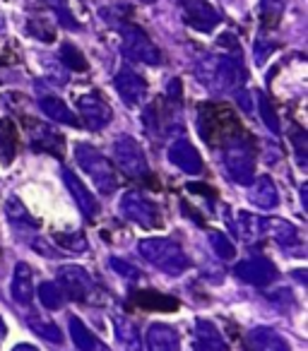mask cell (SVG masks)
Returning <instances> with one entry per match:
<instances>
[{"instance_id":"cell-1","label":"cell","mask_w":308,"mask_h":351,"mask_svg":"<svg viewBox=\"0 0 308 351\" xmlns=\"http://www.w3.org/2000/svg\"><path fill=\"white\" fill-rule=\"evenodd\" d=\"M196 75L215 94L236 92L244 84V70L239 60H231L229 56H207L198 63Z\"/></svg>"},{"instance_id":"cell-2","label":"cell","mask_w":308,"mask_h":351,"mask_svg":"<svg viewBox=\"0 0 308 351\" xmlns=\"http://www.w3.org/2000/svg\"><path fill=\"white\" fill-rule=\"evenodd\" d=\"M137 250H140V255L152 267L162 269L164 274H171V277H178V274H183L191 267L188 255L171 239H159V236L157 239H142Z\"/></svg>"},{"instance_id":"cell-3","label":"cell","mask_w":308,"mask_h":351,"mask_svg":"<svg viewBox=\"0 0 308 351\" xmlns=\"http://www.w3.org/2000/svg\"><path fill=\"white\" fill-rule=\"evenodd\" d=\"M222 164L239 186H250L255 178V154L244 135H234L222 147Z\"/></svg>"},{"instance_id":"cell-4","label":"cell","mask_w":308,"mask_h":351,"mask_svg":"<svg viewBox=\"0 0 308 351\" xmlns=\"http://www.w3.org/2000/svg\"><path fill=\"white\" fill-rule=\"evenodd\" d=\"M75 159H78L80 169L89 176L97 186V191L102 195H113L118 188V176L113 164L102 154L99 149H94L92 145H75Z\"/></svg>"},{"instance_id":"cell-5","label":"cell","mask_w":308,"mask_h":351,"mask_svg":"<svg viewBox=\"0 0 308 351\" xmlns=\"http://www.w3.org/2000/svg\"><path fill=\"white\" fill-rule=\"evenodd\" d=\"M198 128H200V135L205 137L207 145H217V142H226L229 137H234L231 130H236V118L229 108L207 104L200 108Z\"/></svg>"},{"instance_id":"cell-6","label":"cell","mask_w":308,"mask_h":351,"mask_svg":"<svg viewBox=\"0 0 308 351\" xmlns=\"http://www.w3.org/2000/svg\"><path fill=\"white\" fill-rule=\"evenodd\" d=\"M121 41H123V53L130 60L145 65H159L162 63V53L152 39L145 34V29H140L137 25H121Z\"/></svg>"},{"instance_id":"cell-7","label":"cell","mask_w":308,"mask_h":351,"mask_svg":"<svg viewBox=\"0 0 308 351\" xmlns=\"http://www.w3.org/2000/svg\"><path fill=\"white\" fill-rule=\"evenodd\" d=\"M113 156L116 164L126 171L130 178H147L150 176V164H147L145 149L140 147V142L130 135H121L113 142Z\"/></svg>"},{"instance_id":"cell-8","label":"cell","mask_w":308,"mask_h":351,"mask_svg":"<svg viewBox=\"0 0 308 351\" xmlns=\"http://www.w3.org/2000/svg\"><path fill=\"white\" fill-rule=\"evenodd\" d=\"M121 215L128 221H135L142 229H159L162 226V215H159V207L152 200H147L142 193H126L121 200Z\"/></svg>"},{"instance_id":"cell-9","label":"cell","mask_w":308,"mask_h":351,"mask_svg":"<svg viewBox=\"0 0 308 351\" xmlns=\"http://www.w3.org/2000/svg\"><path fill=\"white\" fill-rule=\"evenodd\" d=\"M56 287L60 289V293H65V296L73 298V301H89V298L97 293L89 272L84 267H78V265H63V267L58 269V282H56Z\"/></svg>"},{"instance_id":"cell-10","label":"cell","mask_w":308,"mask_h":351,"mask_svg":"<svg viewBox=\"0 0 308 351\" xmlns=\"http://www.w3.org/2000/svg\"><path fill=\"white\" fill-rule=\"evenodd\" d=\"M181 8L186 25L202 32V34H210L222 22V15L217 12V8L212 3H207V0H181Z\"/></svg>"},{"instance_id":"cell-11","label":"cell","mask_w":308,"mask_h":351,"mask_svg":"<svg viewBox=\"0 0 308 351\" xmlns=\"http://www.w3.org/2000/svg\"><path fill=\"white\" fill-rule=\"evenodd\" d=\"M78 113L89 130H104L113 118L111 106L99 94H82L78 99Z\"/></svg>"},{"instance_id":"cell-12","label":"cell","mask_w":308,"mask_h":351,"mask_svg":"<svg viewBox=\"0 0 308 351\" xmlns=\"http://www.w3.org/2000/svg\"><path fill=\"white\" fill-rule=\"evenodd\" d=\"M234 274L246 284H253V287H268L277 279V269L274 265L270 263L268 258H248V260H241L239 265L234 267Z\"/></svg>"},{"instance_id":"cell-13","label":"cell","mask_w":308,"mask_h":351,"mask_svg":"<svg viewBox=\"0 0 308 351\" xmlns=\"http://www.w3.org/2000/svg\"><path fill=\"white\" fill-rule=\"evenodd\" d=\"M113 87H116L118 97L126 106H140L142 99L147 97V82L142 80V75H137L132 68H121L113 80Z\"/></svg>"},{"instance_id":"cell-14","label":"cell","mask_w":308,"mask_h":351,"mask_svg":"<svg viewBox=\"0 0 308 351\" xmlns=\"http://www.w3.org/2000/svg\"><path fill=\"white\" fill-rule=\"evenodd\" d=\"M260 234H268L272 241H277L282 248L301 250V234L294 224L277 217H268V219H260Z\"/></svg>"},{"instance_id":"cell-15","label":"cell","mask_w":308,"mask_h":351,"mask_svg":"<svg viewBox=\"0 0 308 351\" xmlns=\"http://www.w3.org/2000/svg\"><path fill=\"white\" fill-rule=\"evenodd\" d=\"M63 181H65V186H68V191L73 193L75 202H78V207L82 210V215L87 217V219H97L99 205H97V197L92 195V191H89L70 169H63Z\"/></svg>"},{"instance_id":"cell-16","label":"cell","mask_w":308,"mask_h":351,"mask_svg":"<svg viewBox=\"0 0 308 351\" xmlns=\"http://www.w3.org/2000/svg\"><path fill=\"white\" fill-rule=\"evenodd\" d=\"M169 161L191 176H198L202 171L200 154H198V149L188 140H176L169 147Z\"/></svg>"},{"instance_id":"cell-17","label":"cell","mask_w":308,"mask_h":351,"mask_svg":"<svg viewBox=\"0 0 308 351\" xmlns=\"http://www.w3.org/2000/svg\"><path fill=\"white\" fill-rule=\"evenodd\" d=\"M12 301L20 303V306H32L34 301V274H32V267L27 263H17L15 272H12Z\"/></svg>"},{"instance_id":"cell-18","label":"cell","mask_w":308,"mask_h":351,"mask_svg":"<svg viewBox=\"0 0 308 351\" xmlns=\"http://www.w3.org/2000/svg\"><path fill=\"white\" fill-rule=\"evenodd\" d=\"M29 137L32 147L36 152H49L54 156H63V135H58L54 128L44 125V123H29Z\"/></svg>"},{"instance_id":"cell-19","label":"cell","mask_w":308,"mask_h":351,"mask_svg":"<svg viewBox=\"0 0 308 351\" xmlns=\"http://www.w3.org/2000/svg\"><path fill=\"white\" fill-rule=\"evenodd\" d=\"M248 200L260 210H274L279 205V191L270 176H258L250 183V195Z\"/></svg>"},{"instance_id":"cell-20","label":"cell","mask_w":308,"mask_h":351,"mask_svg":"<svg viewBox=\"0 0 308 351\" xmlns=\"http://www.w3.org/2000/svg\"><path fill=\"white\" fill-rule=\"evenodd\" d=\"M147 349L150 351H178V332L164 322H152L147 330Z\"/></svg>"},{"instance_id":"cell-21","label":"cell","mask_w":308,"mask_h":351,"mask_svg":"<svg viewBox=\"0 0 308 351\" xmlns=\"http://www.w3.org/2000/svg\"><path fill=\"white\" fill-rule=\"evenodd\" d=\"M196 351H229L224 337L210 320L196 322Z\"/></svg>"},{"instance_id":"cell-22","label":"cell","mask_w":308,"mask_h":351,"mask_svg":"<svg viewBox=\"0 0 308 351\" xmlns=\"http://www.w3.org/2000/svg\"><path fill=\"white\" fill-rule=\"evenodd\" d=\"M248 346L253 351H289V344L272 327H255L248 335Z\"/></svg>"},{"instance_id":"cell-23","label":"cell","mask_w":308,"mask_h":351,"mask_svg":"<svg viewBox=\"0 0 308 351\" xmlns=\"http://www.w3.org/2000/svg\"><path fill=\"white\" fill-rule=\"evenodd\" d=\"M68 325H70V337H73L75 346H78L80 351H111L104 341H99L97 337L87 330V325H84L80 317L70 315Z\"/></svg>"},{"instance_id":"cell-24","label":"cell","mask_w":308,"mask_h":351,"mask_svg":"<svg viewBox=\"0 0 308 351\" xmlns=\"http://www.w3.org/2000/svg\"><path fill=\"white\" fill-rule=\"evenodd\" d=\"M113 332H116V339L123 351H142L140 332L132 320L123 315H113Z\"/></svg>"},{"instance_id":"cell-25","label":"cell","mask_w":308,"mask_h":351,"mask_svg":"<svg viewBox=\"0 0 308 351\" xmlns=\"http://www.w3.org/2000/svg\"><path fill=\"white\" fill-rule=\"evenodd\" d=\"M39 106H41V111H44V116L46 118H51V121H56V123H65V125H80V118L75 116L73 111L68 108V104L63 101V99H58V97H44V99H39Z\"/></svg>"},{"instance_id":"cell-26","label":"cell","mask_w":308,"mask_h":351,"mask_svg":"<svg viewBox=\"0 0 308 351\" xmlns=\"http://www.w3.org/2000/svg\"><path fill=\"white\" fill-rule=\"evenodd\" d=\"M17 154V130L15 123L3 118L0 121V156H3V164H10Z\"/></svg>"},{"instance_id":"cell-27","label":"cell","mask_w":308,"mask_h":351,"mask_svg":"<svg viewBox=\"0 0 308 351\" xmlns=\"http://www.w3.org/2000/svg\"><path fill=\"white\" fill-rule=\"evenodd\" d=\"M5 215H8V219H10L15 226H20V229H39V221L27 212V207L22 205L17 197H8Z\"/></svg>"},{"instance_id":"cell-28","label":"cell","mask_w":308,"mask_h":351,"mask_svg":"<svg viewBox=\"0 0 308 351\" xmlns=\"http://www.w3.org/2000/svg\"><path fill=\"white\" fill-rule=\"evenodd\" d=\"M135 303L145 311H176L178 308V301L176 298H169V296H162V293H154V291H142L135 296Z\"/></svg>"},{"instance_id":"cell-29","label":"cell","mask_w":308,"mask_h":351,"mask_svg":"<svg viewBox=\"0 0 308 351\" xmlns=\"http://www.w3.org/2000/svg\"><path fill=\"white\" fill-rule=\"evenodd\" d=\"M234 231L239 239L244 241H255L260 234V219L250 212H236L234 219Z\"/></svg>"},{"instance_id":"cell-30","label":"cell","mask_w":308,"mask_h":351,"mask_svg":"<svg viewBox=\"0 0 308 351\" xmlns=\"http://www.w3.org/2000/svg\"><path fill=\"white\" fill-rule=\"evenodd\" d=\"M34 291H39L41 306L49 308V311H58V308L63 306V293H60V289L56 287L54 282L39 284V289H34Z\"/></svg>"},{"instance_id":"cell-31","label":"cell","mask_w":308,"mask_h":351,"mask_svg":"<svg viewBox=\"0 0 308 351\" xmlns=\"http://www.w3.org/2000/svg\"><path fill=\"white\" fill-rule=\"evenodd\" d=\"M60 60H63L65 68L78 70V73H84V70L89 68L87 60H84V56H82V51H78L73 44H63V46H60Z\"/></svg>"},{"instance_id":"cell-32","label":"cell","mask_w":308,"mask_h":351,"mask_svg":"<svg viewBox=\"0 0 308 351\" xmlns=\"http://www.w3.org/2000/svg\"><path fill=\"white\" fill-rule=\"evenodd\" d=\"M210 245H212V253H217V258H222V260H231L236 255L234 243H231L229 236L222 234V231H210Z\"/></svg>"},{"instance_id":"cell-33","label":"cell","mask_w":308,"mask_h":351,"mask_svg":"<svg viewBox=\"0 0 308 351\" xmlns=\"http://www.w3.org/2000/svg\"><path fill=\"white\" fill-rule=\"evenodd\" d=\"M29 327L39 337H44V339L54 341V344H60V341H63V332H60L58 327L54 325V322H46V320H36V317H29Z\"/></svg>"},{"instance_id":"cell-34","label":"cell","mask_w":308,"mask_h":351,"mask_svg":"<svg viewBox=\"0 0 308 351\" xmlns=\"http://www.w3.org/2000/svg\"><path fill=\"white\" fill-rule=\"evenodd\" d=\"M46 5L49 8H54L56 10V15H58V20H60V25L65 27V29H80V25L75 22V17L70 15V10H68V0H44Z\"/></svg>"},{"instance_id":"cell-35","label":"cell","mask_w":308,"mask_h":351,"mask_svg":"<svg viewBox=\"0 0 308 351\" xmlns=\"http://www.w3.org/2000/svg\"><path fill=\"white\" fill-rule=\"evenodd\" d=\"M56 243L68 250V253H84L87 250V239L82 234H58Z\"/></svg>"},{"instance_id":"cell-36","label":"cell","mask_w":308,"mask_h":351,"mask_svg":"<svg viewBox=\"0 0 308 351\" xmlns=\"http://www.w3.org/2000/svg\"><path fill=\"white\" fill-rule=\"evenodd\" d=\"M258 104H260V116H263V123L274 132V135H279V121H277V113H274L272 104H270V99L265 97V94H258Z\"/></svg>"},{"instance_id":"cell-37","label":"cell","mask_w":308,"mask_h":351,"mask_svg":"<svg viewBox=\"0 0 308 351\" xmlns=\"http://www.w3.org/2000/svg\"><path fill=\"white\" fill-rule=\"evenodd\" d=\"M287 3L289 0H263V5H260V12H263V20L268 22H277L279 17L284 15L287 10Z\"/></svg>"},{"instance_id":"cell-38","label":"cell","mask_w":308,"mask_h":351,"mask_svg":"<svg viewBox=\"0 0 308 351\" xmlns=\"http://www.w3.org/2000/svg\"><path fill=\"white\" fill-rule=\"evenodd\" d=\"M108 265H111V269H116L121 277H126V279H137L140 277V269L137 267H132L130 263H126V260H121V258H111L108 260Z\"/></svg>"},{"instance_id":"cell-39","label":"cell","mask_w":308,"mask_h":351,"mask_svg":"<svg viewBox=\"0 0 308 351\" xmlns=\"http://www.w3.org/2000/svg\"><path fill=\"white\" fill-rule=\"evenodd\" d=\"M306 132L303 130H296V135L292 137V142H294V147H296V156H298V164L301 166H306V156H308V152H306Z\"/></svg>"},{"instance_id":"cell-40","label":"cell","mask_w":308,"mask_h":351,"mask_svg":"<svg viewBox=\"0 0 308 351\" xmlns=\"http://www.w3.org/2000/svg\"><path fill=\"white\" fill-rule=\"evenodd\" d=\"M32 248L41 250V255H46V258H56V250L51 248V245L46 243L44 239H34V241H32Z\"/></svg>"},{"instance_id":"cell-41","label":"cell","mask_w":308,"mask_h":351,"mask_svg":"<svg viewBox=\"0 0 308 351\" xmlns=\"http://www.w3.org/2000/svg\"><path fill=\"white\" fill-rule=\"evenodd\" d=\"M188 191H191V193H202L205 197H215V191H212V188H207V186H200V183H191V186H188Z\"/></svg>"},{"instance_id":"cell-42","label":"cell","mask_w":308,"mask_h":351,"mask_svg":"<svg viewBox=\"0 0 308 351\" xmlns=\"http://www.w3.org/2000/svg\"><path fill=\"white\" fill-rule=\"evenodd\" d=\"M12 351H39V349H36L34 344H17Z\"/></svg>"},{"instance_id":"cell-43","label":"cell","mask_w":308,"mask_h":351,"mask_svg":"<svg viewBox=\"0 0 308 351\" xmlns=\"http://www.w3.org/2000/svg\"><path fill=\"white\" fill-rule=\"evenodd\" d=\"M140 3H157V0H140Z\"/></svg>"}]
</instances>
